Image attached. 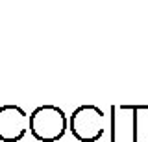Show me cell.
Instances as JSON below:
<instances>
[{
  "label": "cell",
  "instance_id": "obj_1",
  "mask_svg": "<svg viewBox=\"0 0 148 142\" xmlns=\"http://www.w3.org/2000/svg\"><path fill=\"white\" fill-rule=\"evenodd\" d=\"M67 120L59 107L54 105H43L37 107L30 116V131L35 139L43 142H54L59 140L65 133Z\"/></svg>",
  "mask_w": 148,
  "mask_h": 142
},
{
  "label": "cell",
  "instance_id": "obj_2",
  "mask_svg": "<svg viewBox=\"0 0 148 142\" xmlns=\"http://www.w3.org/2000/svg\"><path fill=\"white\" fill-rule=\"evenodd\" d=\"M106 129L104 113L95 105H82L71 116V131L83 142H95Z\"/></svg>",
  "mask_w": 148,
  "mask_h": 142
},
{
  "label": "cell",
  "instance_id": "obj_3",
  "mask_svg": "<svg viewBox=\"0 0 148 142\" xmlns=\"http://www.w3.org/2000/svg\"><path fill=\"white\" fill-rule=\"evenodd\" d=\"M30 118L17 105H4L0 109V139L6 142H15L24 137Z\"/></svg>",
  "mask_w": 148,
  "mask_h": 142
}]
</instances>
